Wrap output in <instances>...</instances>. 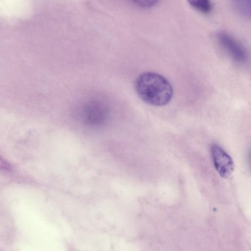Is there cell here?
Wrapping results in <instances>:
<instances>
[{"label": "cell", "mask_w": 251, "mask_h": 251, "mask_svg": "<svg viewBox=\"0 0 251 251\" xmlns=\"http://www.w3.org/2000/svg\"><path fill=\"white\" fill-rule=\"evenodd\" d=\"M216 38L221 46L234 60L240 63L246 61V50L234 37L226 32L221 31L218 33Z\"/></svg>", "instance_id": "2"}, {"label": "cell", "mask_w": 251, "mask_h": 251, "mask_svg": "<svg viewBox=\"0 0 251 251\" xmlns=\"http://www.w3.org/2000/svg\"><path fill=\"white\" fill-rule=\"evenodd\" d=\"M193 9L203 14H208L212 10L211 0H186Z\"/></svg>", "instance_id": "4"}, {"label": "cell", "mask_w": 251, "mask_h": 251, "mask_svg": "<svg viewBox=\"0 0 251 251\" xmlns=\"http://www.w3.org/2000/svg\"><path fill=\"white\" fill-rule=\"evenodd\" d=\"M135 91L145 103L154 106L168 104L173 96L170 82L160 74L147 72L140 75L135 82Z\"/></svg>", "instance_id": "1"}, {"label": "cell", "mask_w": 251, "mask_h": 251, "mask_svg": "<svg viewBox=\"0 0 251 251\" xmlns=\"http://www.w3.org/2000/svg\"><path fill=\"white\" fill-rule=\"evenodd\" d=\"M235 4L238 10L244 14L250 13V0H234Z\"/></svg>", "instance_id": "5"}, {"label": "cell", "mask_w": 251, "mask_h": 251, "mask_svg": "<svg viewBox=\"0 0 251 251\" xmlns=\"http://www.w3.org/2000/svg\"><path fill=\"white\" fill-rule=\"evenodd\" d=\"M210 151L214 165L218 174L223 178L228 177L234 168L231 157L217 144H213L211 146Z\"/></svg>", "instance_id": "3"}, {"label": "cell", "mask_w": 251, "mask_h": 251, "mask_svg": "<svg viewBox=\"0 0 251 251\" xmlns=\"http://www.w3.org/2000/svg\"><path fill=\"white\" fill-rule=\"evenodd\" d=\"M138 7L148 8L153 6L159 0H130Z\"/></svg>", "instance_id": "6"}]
</instances>
